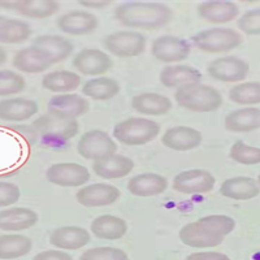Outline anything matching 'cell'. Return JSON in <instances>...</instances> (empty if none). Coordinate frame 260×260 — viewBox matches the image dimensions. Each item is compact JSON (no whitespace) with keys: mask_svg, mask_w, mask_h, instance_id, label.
Returning <instances> with one entry per match:
<instances>
[{"mask_svg":"<svg viewBox=\"0 0 260 260\" xmlns=\"http://www.w3.org/2000/svg\"><path fill=\"white\" fill-rule=\"evenodd\" d=\"M234 228L236 221L231 216L208 215L185 225L178 236L181 242L189 247L210 248L221 245Z\"/></svg>","mask_w":260,"mask_h":260,"instance_id":"cell-1","label":"cell"},{"mask_svg":"<svg viewBox=\"0 0 260 260\" xmlns=\"http://www.w3.org/2000/svg\"><path fill=\"white\" fill-rule=\"evenodd\" d=\"M113 16L118 24L130 29L155 30L171 22L173 11L164 3L129 2L116 7Z\"/></svg>","mask_w":260,"mask_h":260,"instance_id":"cell-2","label":"cell"},{"mask_svg":"<svg viewBox=\"0 0 260 260\" xmlns=\"http://www.w3.org/2000/svg\"><path fill=\"white\" fill-rule=\"evenodd\" d=\"M176 103L191 112L210 113L221 107L222 95L213 86L194 83L178 89L175 94Z\"/></svg>","mask_w":260,"mask_h":260,"instance_id":"cell-3","label":"cell"},{"mask_svg":"<svg viewBox=\"0 0 260 260\" xmlns=\"http://www.w3.org/2000/svg\"><path fill=\"white\" fill-rule=\"evenodd\" d=\"M159 134V122L147 117L125 118L113 127V138L125 146H145Z\"/></svg>","mask_w":260,"mask_h":260,"instance_id":"cell-4","label":"cell"},{"mask_svg":"<svg viewBox=\"0 0 260 260\" xmlns=\"http://www.w3.org/2000/svg\"><path fill=\"white\" fill-rule=\"evenodd\" d=\"M191 41L204 53H225L242 43V36L231 27H212L198 31Z\"/></svg>","mask_w":260,"mask_h":260,"instance_id":"cell-5","label":"cell"},{"mask_svg":"<svg viewBox=\"0 0 260 260\" xmlns=\"http://www.w3.org/2000/svg\"><path fill=\"white\" fill-rule=\"evenodd\" d=\"M117 143L104 130L92 129L85 132L77 143V152L85 160L98 161L116 154Z\"/></svg>","mask_w":260,"mask_h":260,"instance_id":"cell-6","label":"cell"},{"mask_svg":"<svg viewBox=\"0 0 260 260\" xmlns=\"http://www.w3.org/2000/svg\"><path fill=\"white\" fill-rule=\"evenodd\" d=\"M107 52L117 57H137L146 50V37L138 31H115L102 41Z\"/></svg>","mask_w":260,"mask_h":260,"instance_id":"cell-7","label":"cell"},{"mask_svg":"<svg viewBox=\"0 0 260 260\" xmlns=\"http://www.w3.org/2000/svg\"><path fill=\"white\" fill-rule=\"evenodd\" d=\"M31 125L39 136L53 142H65L80 133L77 120H67L51 113L42 115Z\"/></svg>","mask_w":260,"mask_h":260,"instance_id":"cell-8","label":"cell"},{"mask_svg":"<svg viewBox=\"0 0 260 260\" xmlns=\"http://www.w3.org/2000/svg\"><path fill=\"white\" fill-rule=\"evenodd\" d=\"M48 182L61 187H82L89 182L90 171L78 162H56L46 171Z\"/></svg>","mask_w":260,"mask_h":260,"instance_id":"cell-9","label":"cell"},{"mask_svg":"<svg viewBox=\"0 0 260 260\" xmlns=\"http://www.w3.org/2000/svg\"><path fill=\"white\" fill-rule=\"evenodd\" d=\"M73 68L83 76L102 77L112 69L113 61L107 52L98 48H83L74 55Z\"/></svg>","mask_w":260,"mask_h":260,"instance_id":"cell-10","label":"cell"},{"mask_svg":"<svg viewBox=\"0 0 260 260\" xmlns=\"http://www.w3.org/2000/svg\"><path fill=\"white\" fill-rule=\"evenodd\" d=\"M247 61L237 56H222L211 61L207 73L211 78L225 83L242 82L248 76Z\"/></svg>","mask_w":260,"mask_h":260,"instance_id":"cell-11","label":"cell"},{"mask_svg":"<svg viewBox=\"0 0 260 260\" xmlns=\"http://www.w3.org/2000/svg\"><path fill=\"white\" fill-rule=\"evenodd\" d=\"M216 178L204 169H189L180 172L172 181V187L181 194H206L212 191Z\"/></svg>","mask_w":260,"mask_h":260,"instance_id":"cell-12","label":"cell"},{"mask_svg":"<svg viewBox=\"0 0 260 260\" xmlns=\"http://www.w3.org/2000/svg\"><path fill=\"white\" fill-rule=\"evenodd\" d=\"M190 43L178 37L161 36L154 39L151 45V55L156 60L166 64L180 62L190 55Z\"/></svg>","mask_w":260,"mask_h":260,"instance_id":"cell-13","label":"cell"},{"mask_svg":"<svg viewBox=\"0 0 260 260\" xmlns=\"http://www.w3.org/2000/svg\"><path fill=\"white\" fill-rule=\"evenodd\" d=\"M90 111V103L78 94L53 95L47 104V113L67 120H77Z\"/></svg>","mask_w":260,"mask_h":260,"instance_id":"cell-14","label":"cell"},{"mask_svg":"<svg viewBox=\"0 0 260 260\" xmlns=\"http://www.w3.org/2000/svg\"><path fill=\"white\" fill-rule=\"evenodd\" d=\"M60 31L68 36L81 37L92 34L99 26V20L94 13L85 9H73L60 16L56 21Z\"/></svg>","mask_w":260,"mask_h":260,"instance_id":"cell-15","label":"cell"},{"mask_svg":"<svg viewBox=\"0 0 260 260\" xmlns=\"http://www.w3.org/2000/svg\"><path fill=\"white\" fill-rule=\"evenodd\" d=\"M120 190L110 183H91L81 187L76 194V199L86 208L107 207L120 198Z\"/></svg>","mask_w":260,"mask_h":260,"instance_id":"cell-16","label":"cell"},{"mask_svg":"<svg viewBox=\"0 0 260 260\" xmlns=\"http://www.w3.org/2000/svg\"><path fill=\"white\" fill-rule=\"evenodd\" d=\"M31 47L43 53L52 64L68 59L74 50V46L68 38L55 34H45L32 39Z\"/></svg>","mask_w":260,"mask_h":260,"instance_id":"cell-17","label":"cell"},{"mask_svg":"<svg viewBox=\"0 0 260 260\" xmlns=\"http://www.w3.org/2000/svg\"><path fill=\"white\" fill-rule=\"evenodd\" d=\"M203 142V134L191 126H172L161 137V143L173 151H191Z\"/></svg>","mask_w":260,"mask_h":260,"instance_id":"cell-18","label":"cell"},{"mask_svg":"<svg viewBox=\"0 0 260 260\" xmlns=\"http://www.w3.org/2000/svg\"><path fill=\"white\" fill-rule=\"evenodd\" d=\"M202 78L203 74L199 69L185 64L167 65L166 68L161 69L159 76V81L162 86L177 90L194 83H201Z\"/></svg>","mask_w":260,"mask_h":260,"instance_id":"cell-19","label":"cell"},{"mask_svg":"<svg viewBox=\"0 0 260 260\" xmlns=\"http://www.w3.org/2000/svg\"><path fill=\"white\" fill-rule=\"evenodd\" d=\"M127 191L139 198H150L162 194L168 189V180L159 173H141L130 177L127 181Z\"/></svg>","mask_w":260,"mask_h":260,"instance_id":"cell-20","label":"cell"},{"mask_svg":"<svg viewBox=\"0 0 260 260\" xmlns=\"http://www.w3.org/2000/svg\"><path fill=\"white\" fill-rule=\"evenodd\" d=\"M38 111V103L26 98H9V99L0 101V120L2 121H26L34 117Z\"/></svg>","mask_w":260,"mask_h":260,"instance_id":"cell-21","label":"cell"},{"mask_svg":"<svg viewBox=\"0 0 260 260\" xmlns=\"http://www.w3.org/2000/svg\"><path fill=\"white\" fill-rule=\"evenodd\" d=\"M134 169V161L125 155L113 154L92 162V171L103 180H118L129 176Z\"/></svg>","mask_w":260,"mask_h":260,"instance_id":"cell-22","label":"cell"},{"mask_svg":"<svg viewBox=\"0 0 260 260\" xmlns=\"http://www.w3.org/2000/svg\"><path fill=\"white\" fill-rule=\"evenodd\" d=\"M197 12L208 24L222 25L236 20L240 9L233 2H203L198 4Z\"/></svg>","mask_w":260,"mask_h":260,"instance_id":"cell-23","label":"cell"},{"mask_svg":"<svg viewBox=\"0 0 260 260\" xmlns=\"http://www.w3.org/2000/svg\"><path fill=\"white\" fill-rule=\"evenodd\" d=\"M91 237L87 229L81 226H61L51 233L50 242L60 250H80L89 245Z\"/></svg>","mask_w":260,"mask_h":260,"instance_id":"cell-24","label":"cell"},{"mask_svg":"<svg viewBox=\"0 0 260 260\" xmlns=\"http://www.w3.org/2000/svg\"><path fill=\"white\" fill-rule=\"evenodd\" d=\"M260 186L256 180L247 176H236L220 185V194L233 201H250L257 197Z\"/></svg>","mask_w":260,"mask_h":260,"instance_id":"cell-25","label":"cell"},{"mask_svg":"<svg viewBox=\"0 0 260 260\" xmlns=\"http://www.w3.org/2000/svg\"><path fill=\"white\" fill-rule=\"evenodd\" d=\"M0 8L8 9L20 16L29 18H48L59 11L60 6L55 2L32 0V2H4L0 3Z\"/></svg>","mask_w":260,"mask_h":260,"instance_id":"cell-26","label":"cell"},{"mask_svg":"<svg viewBox=\"0 0 260 260\" xmlns=\"http://www.w3.org/2000/svg\"><path fill=\"white\" fill-rule=\"evenodd\" d=\"M38 213L26 207H12L0 211V231H26L38 222Z\"/></svg>","mask_w":260,"mask_h":260,"instance_id":"cell-27","label":"cell"},{"mask_svg":"<svg viewBox=\"0 0 260 260\" xmlns=\"http://www.w3.org/2000/svg\"><path fill=\"white\" fill-rule=\"evenodd\" d=\"M224 126L232 133H250L260 129V110L255 107H243L232 111L225 117Z\"/></svg>","mask_w":260,"mask_h":260,"instance_id":"cell-28","label":"cell"},{"mask_svg":"<svg viewBox=\"0 0 260 260\" xmlns=\"http://www.w3.org/2000/svg\"><path fill=\"white\" fill-rule=\"evenodd\" d=\"M12 65L16 71L26 74L43 73L52 67V62L31 46L17 51L12 59Z\"/></svg>","mask_w":260,"mask_h":260,"instance_id":"cell-29","label":"cell"},{"mask_svg":"<svg viewBox=\"0 0 260 260\" xmlns=\"http://www.w3.org/2000/svg\"><path fill=\"white\" fill-rule=\"evenodd\" d=\"M132 107L141 115L164 116L172 110V101L157 92H141L133 96Z\"/></svg>","mask_w":260,"mask_h":260,"instance_id":"cell-30","label":"cell"},{"mask_svg":"<svg viewBox=\"0 0 260 260\" xmlns=\"http://www.w3.org/2000/svg\"><path fill=\"white\" fill-rule=\"evenodd\" d=\"M91 232L99 240H120L127 232V224L124 219L115 215H102L91 222Z\"/></svg>","mask_w":260,"mask_h":260,"instance_id":"cell-31","label":"cell"},{"mask_svg":"<svg viewBox=\"0 0 260 260\" xmlns=\"http://www.w3.org/2000/svg\"><path fill=\"white\" fill-rule=\"evenodd\" d=\"M42 86L47 91L55 94H69L81 86V77L78 73L71 71H55L46 73L42 78Z\"/></svg>","mask_w":260,"mask_h":260,"instance_id":"cell-32","label":"cell"},{"mask_svg":"<svg viewBox=\"0 0 260 260\" xmlns=\"http://www.w3.org/2000/svg\"><path fill=\"white\" fill-rule=\"evenodd\" d=\"M121 86L115 78L95 77L86 81L82 86V94L92 101H110L120 94Z\"/></svg>","mask_w":260,"mask_h":260,"instance_id":"cell-33","label":"cell"},{"mask_svg":"<svg viewBox=\"0 0 260 260\" xmlns=\"http://www.w3.org/2000/svg\"><path fill=\"white\" fill-rule=\"evenodd\" d=\"M31 36V27L26 21L0 16V43L20 45Z\"/></svg>","mask_w":260,"mask_h":260,"instance_id":"cell-34","label":"cell"},{"mask_svg":"<svg viewBox=\"0 0 260 260\" xmlns=\"http://www.w3.org/2000/svg\"><path fill=\"white\" fill-rule=\"evenodd\" d=\"M31 240L22 234L0 236V259L12 260L25 256L31 250Z\"/></svg>","mask_w":260,"mask_h":260,"instance_id":"cell-35","label":"cell"},{"mask_svg":"<svg viewBox=\"0 0 260 260\" xmlns=\"http://www.w3.org/2000/svg\"><path fill=\"white\" fill-rule=\"evenodd\" d=\"M229 99L240 106H255L260 104V82L237 83L229 90Z\"/></svg>","mask_w":260,"mask_h":260,"instance_id":"cell-36","label":"cell"},{"mask_svg":"<svg viewBox=\"0 0 260 260\" xmlns=\"http://www.w3.org/2000/svg\"><path fill=\"white\" fill-rule=\"evenodd\" d=\"M229 156L233 161L242 166H256L260 164V147L250 146L242 141H238L232 145Z\"/></svg>","mask_w":260,"mask_h":260,"instance_id":"cell-37","label":"cell"},{"mask_svg":"<svg viewBox=\"0 0 260 260\" xmlns=\"http://www.w3.org/2000/svg\"><path fill=\"white\" fill-rule=\"evenodd\" d=\"M26 89V81L20 73L9 69H0V96L6 98L22 92Z\"/></svg>","mask_w":260,"mask_h":260,"instance_id":"cell-38","label":"cell"},{"mask_svg":"<svg viewBox=\"0 0 260 260\" xmlns=\"http://www.w3.org/2000/svg\"><path fill=\"white\" fill-rule=\"evenodd\" d=\"M80 260H129L126 252L117 247H92L86 250Z\"/></svg>","mask_w":260,"mask_h":260,"instance_id":"cell-39","label":"cell"},{"mask_svg":"<svg viewBox=\"0 0 260 260\" xmlns=\"http://www.w3.org/2000/svg\"><path fill=\"white\" fill-rule=\"evenodd\" d=\"M238 29L247 36H260V8L250 9L237 21Z\"/></svg>","mask_w":260,"mask_h":260,"instance_id":"cell-40","label":"cell"},{"mask_svg":"<svg viewBox=\"0 0 260 260\" xmlns=\"http://www.w3.org/2000/svg\"><path fill=\"white\" fill-rule=\"evenodd\" d=\"M20 187L12 182L0 181V208L9 207L20 201Z\"/></svg>","mask_w":260,"mask_h":260,"instance_id":"cell-41","label":"cell"},{"mask_svg":"<svg viewBox=\"0 0 260 260\" xmlns=\"http://www.w3.org/2000/svg\"><path fill=\"white\" fill-rule=\"evenodd\" d=\"M32 260H73L68 252L60 251V250H47L42 251L32 257Z\"/></svg>","mask_w":260,"mask_h":260,"instance_id":"cell-42","label":"cell"},{"mask_svg":"<svg viewBox=\"0 0 260 260\" xmlns=\"http://www.w3.org/2000/svg\"><path fill=\"white\" fill-rule=\"evenodd\" d=\"M185 260H232L228 255L216 251H202L189 255Z\"/></svg>","mask_w":260,"mask_h":260,"instance_id":"cell-43","label":"cell"},{"mask_svg":"<svg viewBox=\"0 0 260 260\" xmlns=\"http://www.w3.org/2000/svg\"><path fill=\"white\" fill-rule=\"evenodd\" d=\"M108 2H80V6L89 9H103L110 6Z\"/></svg>","mask_w":260,"mask_h":260,"instance_id":"cell-44","label":"cell"},{"mask_svg":"<svg viewBox=\"0 0 260 260\" xmlns=\"http://www.w3.org/2000/svg\"><path fill=\"white\" fill-rule=\"evenodd\" d=\"M7 52L3 47H0V67L7 62Z\"/></svg>","mask_w":260,"mask_h":260,"instance_id":"cell-45","label":"cell"},{"mask_svg":"<svg viewBox=\"0 0 260 260\" xmlns=\"http://www.w3.org/2000/svg\"><path fill=\"white\" fill-rule=\"evenodd\" d=\"M257 183H259V186H260V173H259V176H257Z\"/></svg>","mask_w":260,"mask_h":260,"instance_id":"cell-46","label":"cell"}]
</instances>
